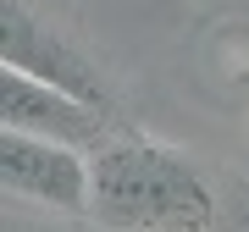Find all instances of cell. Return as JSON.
<instances>
[{"label": "cell", "mask_w": 249, "mask_h": 232, "mask_svg": "<svg viewBox=\"0 0 249 232\" xmlns=\"http://www.w3.org/2000/svg\"><path fill=\"white\" fill-rule=\"evenodd\" d=\"M100 116L106 105L78 99L55 83H39L28 72L0 66V127H17V133H39V138H61V144H94L100 138Z\"/></svg>", "instance_id": "obj_4"}, {"label": "cell", "mask_w": 249, "mask_h": 232, "mask_svg": "<svg viewBox=\"0 0 249 232\" xmlns=\"http://www.w3.org/2000/svg\"><path fill=\"white\" fill-rule=\"evenodd\" d=\"M0 66L28 72V78H39V83H55V89H67V94H78V99L106 105L100 72L83 61L61 33H50L22 0H0Z\"/></svg>", "instance_id": "obj_3"}, {"label": "cell", "mask_w": 249, "mask_h": 232, "mask_svg": "<svg viewBox=\"0 0 249 232\" xmlns=\"http://www.w3.org/2000/svg\"><path fill=\"white\" fill-rule=\"evenodd\" d=\"M94 188H89V215L106 232H205L216 221L211 182L188 155L144 138H116L100 144Z\"/></svg>", "instance_id": "obj_1"}, {"label": "cell", "mask_w": 249, "mask_h": 232, "mask_svg": "<svg viewBox=\"0 0 249 232\" xmlns=\"http://www.w3.org/2000/svg\"><path fill=\"white\" fill-rule=\"evenodd\" d=\"M0 182L17 199H39V205H55L67 215H89L94 161L78 144L0 127Z\"/></svg>", "instance_id": "obj_2"}]
</instances>
